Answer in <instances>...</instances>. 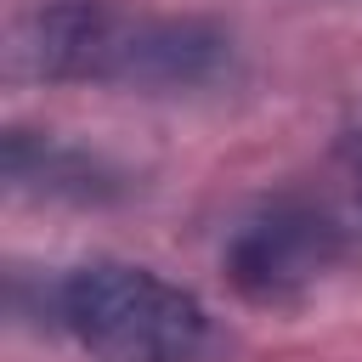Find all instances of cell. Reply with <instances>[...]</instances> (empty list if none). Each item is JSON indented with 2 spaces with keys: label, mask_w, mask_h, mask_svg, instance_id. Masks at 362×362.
<instances>
[{
  "label": "cell",
  "mask_w": 362,
  "mask_h": 362,
  "mask_svg": "<svg viewBox=\"0 0 362 362\" xmlns=\"http://www.w3.org/2000/svg\"><path fill=\"white\" fill-rule=\"evenodd\" d=\"M40 317L90 362H221L232 351L226 322L192 288L113 255L45 277Z\"/></svg>",
  "instance_id": "obj_2"
},
{
  "label": "cell",
  "mask_w": 362,
  "mask_h": 362,
  "mask_svg": "<svg viewBox=\"0 0 362 362\" xmlns=\"http://www.w3.org/2000/svg\"><path fill=\"white\" fill-rule=\"evenodd\" d=\"M345 260V226L305 204V198H277L266 209H255L232 238H226V283L249 300V305H300L334 266Z\"/></svg>",
  "instance_id": "obj_3"
},
{
  "label": "cell",
  "mask_w": 362,
  "mask_h": 362,
  "mask_svg": "<svg viewBox=\"0 0 362 362\" xmlns=\"http://www.w3.org/2000/svg\"><path fill=\"white\" fill-rule=\"evenodd\" d=\"M6 187L23 192V198H45V204H79V209H102V204H119L130 198V175L90 153V147H74L51 130H6Z\"/></svg>",
  "instance_id": "obj_4"
},
{
  "label": "cell",
  "mask_w": 362,
  "mask_h": 362,
  "mask_svg": "<svg viewBox=\"0 0 362 362\" xmlns=\"http://www.w3.org/2000/svg\"><path fill=\"white\" fill-rule=\"evenodd\" d=\"M356 192H362V136H356Z\"/></svg>",
  "instance_id": "obj_5"
},
{
  "label": "cell",
  "mask_w": 362,
  "mask_h": 362,
  "mask_svg": "<svg viewBox=\"0 0 362 362\" xmlns=\"http://www.w3.org/2000/svg\"><path fill=\"white\" fill-rule=\"evenodd\" d=\"M238 45L209 17L130 11L113 0H45L11 23L6 74L17 85L209 90L232 79Z\"/></svg>",
  "instance_id": "obj_1"
}]
</instances>
